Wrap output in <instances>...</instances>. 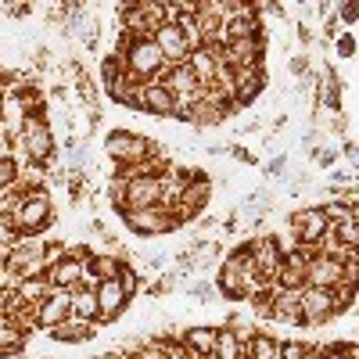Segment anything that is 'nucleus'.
I'll return each instance as SVG.
<instances>
[{
  "instance_id": "obj_1",
  "label": "nucleus",
  "mask_w": 359,
  "mask_h": 359,
  "mask_svg": "<svg viewBox=\"0 0 359 359\" xmlns=\"http://www.w3.org/2000/svg\"><path fill=\"white\" fill-rule=\"evenodd\" d=\"M15 147V162L18 165H40L47 169L54 162V151H57V140H54V130H50V118H47V108L43 111H33V115H25V123H22V133L11 140Z\"/></svg>"
},
{
  "instance_id": "obj_2",
  "label": "nucleus",
  "mask_w": 359,
  "mask_h": 359,
  "mask_svg": "<svg viewBox=\"0 0 359 359\" xmlns=\"http://www.w3.org/2000/svg\"><path fill=\"white\" fill-rule=\"evenodd\" d=\"M118 57H123L126 72H130L133 79H140V83L162 79L165 69H169L165 57H162V50H158V43H155L151 36H140V40L118 36Z\"/></svg>"
},
{
  "instance_id": "obj_3",
  "label": "nucleus",
  "mask_w": 359,
  "mask_h": 359,
  "mask_svg": "<svg viewBox=\"0 0 359 359\" xmlns=\"http://www.w3.org/2000/svg\"><path fill=\"white\" fill-rule=\"evenodd\" d=\"M8 219H11V226L18 230V237H40V233H47V226H50V219H54V201H50L47 187L22 194Z\"/></svg>"
},
{
  "instance_id": "obj_4",
  "label": "nucleus",
  "mask_w": 359,
  "mask_h": 359,
  "mask_svg": "<svg viewBox=\"0 0 359 359\" xmlns=\"http://www.w3.org/2000/svg\"><path fill=\"white\" fill-rule=\"evenodd\" d=\"M104 151L108 158L118 165V169H126V165H144V162H151L162 155V147H155L147 137L133 133V130H111L104 137Z\"/></svg>"
},
{
  "instance_id": "obj_5",
  "label": "nucleus",
  "mask_w": 359,
  "mask_h": 359,
  "mask_svg": "<svg viewBox=\"0 0 359 359\" xmlns=\"http://www.w3.org/2000/svg\"><path fill=\"white\" fill-rule=\"evenodd\" d=\"M165 22V4L158 0H140V4H123V18H118V29L123 36H155V29Z\"/></svg>"
},
{
  "instance_id": "obj_6",
  "label": "nucleus",
  "mask_w": 359,
  "mask_h": 359,
  "mask_svg": "<svg viewBox=\"0 0 359 359\" xmlns=\"http://www.w3.org/2000/svg\"><path fill=\"white\" fill-rule=\"evenodd\" d=\"M123 216V226H130L137 237H158V233H172L180 230L176 216L169 212L165 205H155V208H126Z\"/></svg>"
},
{
  "instance_id": "obj_7",
  "label": "nucleus",
  "mask_w": 359,
  "mask_h": 359,
  "mask_svg": "<svg viewBox=\"0 0 359 359\" xmlns=\"http://www.w3.org/2000/svg\"><path fill=\"white\" fill-rule=\"evenodd\" d=\"M298 309H302L306 327H320V323L334 320V316L341 313L338 291H334V287H309V284H306L302 291H298Z\"/></svg>"
},
{
  "instance_id": "obj_8",
  "label": "nucleus",
  "mask_w": 359,
  "mask_h": 359,
  "mask_svg": "<svg viewBox=\"0 0 359 359\" xmlns=\"http://www.w3.org/2000/svg\"><path fill=\"white\" fill-rule=\"evenodd\" d=\"M287 233L294 245H306V248H320V241L327 233H331V223H327L323 208L313 205V208H298V212H291L287 219Z\"/></svg>"
},
{
  "instance_id": "obj_9",
  "label": "nucleus",
  "mask_w": 359,
  "mask_h": 359,
  "mask_svg": "<svg viewBox=\"0 0 359 359\" xmlns=\"http://www.w3.org/2000/svg\"><path fill=\"white\" fill-rule=\"evenodd\" d=\"M208 194H212V187H208V180L205 176H198V172H191V184L180 191V198L169 205V212L176 216V223L184 226V223H191L194 216H201V208L208 205Z\"/></svg>"
},
{
  "instance_id": "obj_10",
  "label": "nucleus",
  "mask_w": 359,
  "mask_h": 359,
  "mask_svg": "<svg viewBox=\"0 0 359 359\" xmlns=\"http://www.w3.org/2000/svg\"><path fill=\"white\" fill-rule=\"evenodd\" d=\"M165 57V65H187V57H191V43L184 36V29H180V22L165 18L158 29H155V36H151Z\"/></svg>"
},
{
  "instance_id": "obj_11",
  "label": "nucleus",
  "mask_w": 359,
  "mask_h": 359,
  "mask_svg": "<svg viewBox=\"0 0 359 359\" xmlns=\"http://www.w3.org/2000/svg\"><path fill=\"white\" fill-rule=\"evenodd\" d=\"M97 327H104V323H115L118 316L126 313V306H130V291L123 287V280H101L97 287Z\"/></svg>"
},
{
  "instance_id": "obj_12",
  "label": "nucleus",
  "mask_w": 359,
  "mask_h": 359,
  "mask_svg": "<svg viewBox=\"0 0 359 359\" xmlns=\"http://www.w3.org/2000/svg\"><path fill=\"white\" fill-rule=\"evenodd\" d=\"M262 36H245V40H230L223 47V62L230 72H241V69H262Z\"/></svg>"
},
{
  "instance_id": "obj_13",
  "label": "nucleus",
  "mask_w": 359,
  "mask_h": 359,
  "mask_svg": "<svg viewBox=\"0 0 359 359\" xmlns=\"http://www.w3.org/2000/svg\"><path fill=\"white\" fill-rule=\"evenodd\" d=\"M284 248H280V241L277 237H259L255 241V269H259V277H262V284L266 287H273L277 284V277H280V269H284Z\"/></svg>"
},
{
  "instance_id": "obj_14",
  "label": "nucleus",
  "mask_w": 359,
  "mask_h": 359,
  "mask_svg": "<svg viewBox=\"0 0 359 359\" xmlns=\"http://www.w3.org/2000/svg\"><path fill=\"white\" fill-rule=\"evenodd\" d=\"M72 316V291H54L36 306V331H54L62 320Z\"/></svg>"
},
{
  "instance_id": "obj_15",
  "label": "nucleus",
  "mask_w": 359,
  "mask_h": 359,
  "mask_svg": "<svg viewBox=\"0 0 359 359\" xmlns=\"http://www.w3.org/2000/svg\"><path fill=\"white\" fill-rule=\"evenodd\" d=\"M155 205H162V180H158V176H137V180H126L123 212H126V208H155Z\"/></svg>"
},
{
  "instance_id": "obj_16",
  "label": "nucleus",
  "mask_w": 359,
  "mask_h": 359,
  "mask_svg": "<svg viewBox=\"0 0 359 359\" xmlns=\"http://www.w3.org/2000/svg\"><path fill=\"white\" fill-rule=\"evenodd\" d=\"M86 262H79V259H57L50 269H47V284L54 287V291H76V287H83L86 280Z\"/></svg>"
},
{
  "instance_id": "obj_17",
  "label": "nucleus",
  "mask_w": 359,
  "mask_h": 359,
  "mask_svg": "<svg viewBox=\"0 0 359 359\" xmlns=\"http://www.w3.org/2000/svg\"><path fill=\"white\" fill-rule=\"evenodd\" d=\"M306 284L309 287H341L345 284V262L331 255H316L306 269Z\"/></svg>"
},
{
  "instance_id": "obj_18",
  "label": "nucleus",
  "mask_w": 359,
  "mask_h": 359,
  "mask_svg": "<svg viewBox=\"0 0 359 359\" xmlns=\"http://www.w3.org/2000/svg\"><path fill=\"white\" fill-rule=\"evenodd\" d=\"M123 266H126V262L118 259L115 252H94V255L86 259V277H83V280H86L90 287H97L101 280H115L118 273H123Z\"/></svg>"
},
{
  "instance_id": "obj_19",
  "label": "nucleus",
  "mask_w": 359,
  "mask_h": 359,
  "mask_svg": "<svg viewBox=\"0 0 359 359\" xmlns=\"http://www.w3.org/2000/svg\"><path fill=\"white\" fill-rule=\"evenodd\" d=\"M269 320L287 323V327H306L302 309H298V291H284L273 284V306H269Z\"/></svg>"
},
{
  "instance_id": "obj_20",
  "label": "nucleus",
  "mask_w": 359,
  "mask_h": 359,
  "mask_svg": "<svg viewBox=\"0 0 359 359\" xmlns=\"http://www.w3.org/2000/svg\"><path fill=\"white\" fill-rule=\"evenodd\" d=\"M50 341H62V345H83L97 334V323H90V320H79V316H69L54 327V331H47Z\"/></svg>"
},
{
  "instance_id": "obj_21",
  "label": "nucleus",
  "mask_w": 359,
  "mask_h": 359,
  "mask_svg": "<svg viewBox=\"0 0 359 359\" xmlns=\"http://www.w3.org/2000/svg\"><path fill=\"white\" fill-rule=\"evenodd\" d=\"M266 86V72L262 69H241L233 72V104H252Z\"/></svg>"
},
{
  "instance_id": "obj_22",
  "label": "nucleus",
  "mask_w": 359,
  "mask_h": 359,
  "mask_svg": "<svg viewBox=\"0 0 359 359\" xmlns=\"http://www.w3.org/2000/svg\"><path fill=\"white\" fill-rule=\"evenodd\" d=\"M144 111L147 115H176V97L169 94V86L162 79L144 83Z\"/></svg>"
},
{
  "instance_id": "obj_23",
  "label": "nucleus",
  "mask_w": 359,
  "mask_h": 359,
  "mask_svg": "<svg viewBox=\"0 0 359 359\" xmlns=\"http://www.w3.org/2000/svg\"><path fill=\"white\" fill-rule=\"evenodd\" d=\"M216 338H219V327H187V331L180 334V341H184L194 355H201V359H212Z\"/></svg>"
},
{
  "instance_id": "obj_24",
  "label": "nucleus",
  "mask_w": 359,
  "mask_h": 359,
  "mask_svg": "<svg viewBox=\"0 0 359 359\" xmlns=\"http://www.w3.org/2000/svg\"><path fill=\"white\" fill-rule=\"evenodd\" d=\"M25 341H29V331L25 327H18L15 320H0V359H11V355H18L22 348H25Z\"/></svg>"
},
{
  "instance_id": "obj_25",
  "label": "nucleus",
  "mask_w": 359,
  "mask_h": 359,
  "mask_svg": "<svg viewBox=\"0 0 359 359\" xmlns=\"http://www.w3.org/2000/svg\"><path fill=\"white\" fill-rule=\"evenodd\" d=\"M72 316L97 323V291L90 287V284H83V287L72 291Z\"/></svg>"
},
{
  "instance_id": "obj_26",
  "label": "nucleus",
  "mask_w": 359,
  "mask_h": 359,
  "mask_svg": "<svg viewBox=\"0 0 359 359\" xmlns=\"http://www.w3.org/2000/svg\"><path fill=\"white\" fill-rule=\"evenodd\" d=\"M245 359H280V341L273 334H252L245 341Z\"/></svg>"
},
{
  "instance_id": "obj_27",
  "label": "nucleus",
  "mask_w": 359,
  "mask_h": 359,
  "mask_svg": "<svg viewBox=\"0 0 359 359\" xmlns=\"http://www.w3.org/2000/svg\"><path fill=\"white\" fill-rule=\"evenodd\" d=\"M212 359H245V341H241V334H237L233 327H219Z\"/></svg>"
},
{
  "instance_id": "obj_28",
  "label": "nucleus",
  "mask_w": 359,
  "mask_h": 359,
  "mask_svg": "<svg viewBox=\"0 0 359 359\" xmlns=\"http://www.w3.org/2000/svg\"><path fill=\"white\" fill-rule=\"evenodd\" d=\"M25 306H40L43 298L50 294V284H47V277H33V280H18L15 287H11Z\"/></svg>"
},
{
  "instance_id": "obj_29",
  "label": "nucleus",
  "mask_w": 359,
  "mask_h": 359,
  "mask_svg": "<svg viewBox=\"0 0 359 359\" xmlns=\"http://www.w3.org/2000/svg\"><path fill=\"white\" fill-rule=\"evenodd\" d=\"M18 172H22V165L15 162V155L11 158H0V194L11 191L18 184Z\"/></svg>"
},
{
  "instance_id": "obj_30",
  "label": "nucleus",
  "mask_w": 359,
  "mask_h": 359,
  "mask_svg": "<svg viewBox=\"0 0 359 359\" xmlns=\"http://www.w3.org/2000/svg\"><path fill=\"white\" fill-rule=\"evenodd\" d=\"M280 359H309L306 341H280Z\"/></svg>"
},
{
  "instance_id": "obj_31",
  "label": "nucleus",
  "mask_w": 359,
  "mask_h": 359,
  "mask_svg": "<svg viewBox=\"0 0 359 359\" xmlns=\"http://www.w3.org/2000/svg\"><path fill=\"white\" fill-rule=\"evenodd\" d=\"M341 352H345V359H359V341H348V345H341Z\"/></svg>"
},
{
  "instance_id": "obj_32",
  "label": "nucleus",
  "mask_w": 359,
  "mask_h": 359,
  "mask_svg": "<svg viewBox=\"0 0 359 359\" xmlns=\"http://www.w3.org/2000/svg\"><path fill=\"white\" fill-rule=\"evenodd\" d=\"M352 47H355V43H352V36H341V40H338V50H341L345 57L352 54Z\"/></svg>"
},
{
  "instance_id": "obj_33",
  "label": "nucleus",
  "mask_w": 359,
  "mask_h": 359,
  "mask_svg": "<svg viewBox=\"0 0 359 359\" xmlns=\"http://www.w3.org/2000/svg\"><path fill=\"white\" fill-rule=\"evenodd\" d=\"M4 313H8V287H0V320H4Z\"/></svg>"
},
{
  "instance_id": "obj_34",
  "label": "nucleus",
  "mask_w": 359,
  "mask_h": 359,
  "mask_svg": "<svg viewBox=\"0 0 359 359\" xmlns=\"http://www.w3.org/2000/svg\"><path fill=\"white\" fill-rule=\"evenodd\" d=\"M341 18H348V22H355L359 18V8L352 4V8H341Z\"/></svg>"
}]
</instances>
